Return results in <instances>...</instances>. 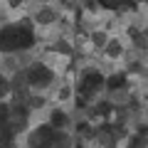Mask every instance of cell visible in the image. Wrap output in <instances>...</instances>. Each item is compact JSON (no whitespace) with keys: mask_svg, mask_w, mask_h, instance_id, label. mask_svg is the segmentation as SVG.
<instances>
[{"mask_svg":"<svg viewBox=\"0 0 148 148\" xmlns=\"http://www.w3.org/2000/svg\"><path fill=\"white\" fill-rule=\"evenodd\" d=\"M5 91H8V82H5V79H3V77H0V96L5 94Z\"/></svg>","mask_w":148,"mask_h":148,"instance_id":"cell-9","label":"cell"},{"mask_svg":"<svg viewBox=\"0 0 148 148\" xmlns=\"http://www.w3.org/2000/svg\"><path fill=\"white\" fill-rule=\"evenodd\" d=\"M0 148H15V143H12V131H10V128H3V131H0Z\"/></svg>","mask_w":148,"mask_h":148,"instance_id":"cell-5","label":"cell"},{"mask_svg":"<svg viewBox=\"0 0 148 148\" xmlns=\"http://www.w3.org/2000/svg\"><path fill=\"white\" fill-rule=\"evenodd\" d=\"M54 138H59V136L49 126H42V128H37L35 136H32V148H52Z\"/></svg>","mask_w":148,"mask_h":148,"instance_id":"cell-3","label":"cell"},{"mask_svg":"<svg viewBox=\"0 0 148 148\" xmlns=\"http://www.w3.org/2000/svg\"><path fill=\"white\" fill-rule=\"evenodd\" d=\"M119 86H123V74H114V77H109V89H119Z\"/></svg>","mask_w":148,"mask_h":148,"instance_id":"cell-6","label":"cell"},{"mask_svg":"<svg viewBox=\"0 0 148 148\" xmlns=\"http://www.w3.org/2000/svg\"><path fill=\"white\" fill-rule=\"evenodd\" d=\"M8 119H10V109L0 104V128H5V126H8Z\"/></svg>","mask_w":148,"mask_h":148,"instance_id":"cell-7","label":"cell"},{"mask_svg":"<svg viewBox=\"0 0 148 148\" xmlns=\"http://www.w3.org/2000/svg\"><path fill=\"white\" fill-rule=\"evenodd\" d=\"M49 79H52V72L47 67H42V64H35V67L27 69V82L32 86H45Z\"/></svg>","mask_w":148,"mask_h":148,"instance_id":"cell-2","label":"cell"},{"mask_svg":"<svg viewBox=\"0 0 148 148\" xmlns=\"http://www.w3.org/2000/svg\"><path fill=\"white\" fill-rule=\"evenodd\" d=\"M35 42L32 40V30L30 27H20V25H12L5 27L0 32V49L3 52H15V49H25Z\"/></svg>","mask_w":148,"mask_h":148,"instance_id":"cell-1","label":"cell"},{"mask_svg":"<svg viewBox=\"0 0 148 148\" xmlns=\"http://www.w3.org/2000/svg\"><path fill=\"white\" fill-rule=\"evenodd\" d=\"M104 86V77H101L99 72H86L84 79H82V94H94L96 89H101Z\"/></svg>","mask_w":148,"mask_h":148,"instance_id":"cell-4","label":"cell"},{"mask_svg":"<svg viewBox=\"0 0 148 148\" xmlns=\"http://www.w3.org/2000/svg\"><path fill=\"white\" fill-rule=\"evenodd\" d=\"M62 123H64V114L62 111H54L52 114V126H62Z\"/></svg>","mask_w":148,"mask_h":148,"instance_id":"cell-8","label":"cell"}]
</instances>
